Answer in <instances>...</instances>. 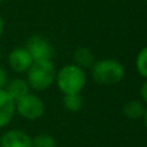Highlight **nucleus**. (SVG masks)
<instances>
[{"mask_svg": "<svg viewBox=\"0 0 147 147\" xmlns=\"http://www.w3.org/2000/svg\"><path fill=\"white\" fill-rule=\"evenodd\" d=\"M57 88L62 94L81 93L84 86L86 85L85 70L79 67L75 63H69L57 70L56 81Z\"/></svg>", "mask_w": 147, "mask_h": 147, "instance_id": "1", "label": "nucleus"}, {"mask_svg": "<svg viewBox=\"0 0 147 147\" xmlns=\"http://www.w3.org/2000/svg\"><path fill=\"white\" fill-rule=\"evenodd\" d=\"M26 81L30 89L43 92L49 89L56 81L57 69L52 59L49 61H34L30 69L26 71Z\"/></svg>", "mask_w": 147, "mask_h": 147, "instance_id": "2", "label": "nucleus"}, {"mask_svg": "<svg viewBox=\"0 0 147 147\" xmlns=\"http://www.w3.org/2000/svg\"><path fill=\"white\" fill-rule=\"evenodd\" d=\"M90 75L101 85H116L124 79L125 69L117 59L103 58L94 62L90 67Z\"/></svg>", "mask_w": 147, "mask_h": 147, "instance_id": "3", "label": "nucleus"}, {"mask_svg": "<svg viewBox=\"0 0 147 147\" xmlns=\"http://www.w3.org/2000/svg\"><path fill=\"white\" fill-rule=\"evenodd\" d=\"M45 112V105L44 101L35 93H27L25 97L16 101V114H18L25 120H34L40 119Z\"/></svg>", "mask_w": 147, "mask_h": 147, "instance_id": "4", "label": "nucleus"}, {"mask_svg": "<svg viewBox=\"0 0 147 147\" xmlns=\"http://www.w3.org/2000/svg\"><path fill=\"white\" fill-rule=\"evenodd\" d=\"M26 49L32 61H49L54 54L52 43L43 35H32L26 43Z\"/></svg>", "mask_w": 147, "mask_h": 147, "instance_id": "5", "label": "nucleus"}, {"mask_svg": "<svg viewBox=\"0 0 147 147\" xmlns=\"http://www.w3.org/2000/svg\"><path fill=\"white\" fill-rule=\"evenodd\" d=\"M32 58L25 47H17L8 54V65L16 74H25L32 65Z\"/></svg>", "mask_w": 147, "mask_h": 147, "instance_id": "6", "label": "nucleus"}, {"mask_svg": "<svg viewBox=\"0 0 147 147\" xmlns=\"http://www.w3.org/2000/svg\"><path fill=\"white\" fill-rule=\"evenodd\" d=\"M0 147H32V137L21 129H8L0 137Z\"/></svg>", "mask_w": 147, "mask_h": 147, "instance_id": "7", "label": "nucleus"}, {"mask_svg": "<svg viewBox=\"0 0 147 147\" xmlns=\"http://www.w3.org/2000/svg\"><path fill=\"white\" fill-rule=\"evenodd\" d=\"M16 115V102L5 92V89H0V129L10 124Z\"/></svg>", "mask_w": 147, "mask_h": 147, "instance_id": "8", "label": "nucleus"}, {"mask_svg": "<svg viewBox=\"0 0 147 147\" xmlns=\"http://www.w3.org/2000/svg\"><path fill=\"white\" fill-rule=\"evenodd\" d=\"M4 89H5V92L12 97L14 102L21 99L22 97H25L27 93H30L28 83L26 81V79H22V78H16V79H13V80L8 81Z\"/></svg>", "mask_w": 147, "mask_h": 147, "instance_id": "9", "label": "nucleus"}, {"mask_svg": "<svg viewBox=\"0 0 147 147\" xmlns=\"http://www.w3.org/2000/svg\"><path fill=\"white\" fill-rule=\"evenodd\" d=\"M96 62V56L88 47H79L74 51V63L81 69H90Z\"/></svg>", "mask_w": 147, "mask_h": 147, "instance_id": "10", "label": "nucleus"}, {"mask_svg": "<svg viewBox=\"0 0 147 147\" xmlns=\"http://www.w3.org/2000/svg\"><path fill=\"white\" fill-rule=\"evenodd\" d=\"M146 106L143 105L142 101H138V99H132V101H128L127 103L123 106V112H124V116L128 117L129 120H140L143 117L145 114Z\"/></svg>", "mask_w": 147, "mask_h": 147, "instance_id": "11", "label": "nucleus"}, {"mask_svg": "<svg viewBox=\"0 0 147 147\" xmlns=\"http://www.w3.org/2000/svg\"><path fill=\"white\" fill-rule=\"evenodd\" d=\"M62 105L63 107L70 112H78L83 109V97L81 93H74V94H63L62 97Z\"/></svg>", "mask_w": 147, "mask_h": 147, "instance_id": "12", "label": "nucleus"}, {"mask_svg": "<svg viewBox=\"0 0 147 147\" xmlns=\"http://www.w3.org/2000/svg\"><path fill=\"white\" fill-rule=\"evenodd\" d=\"M56 138L48 133H41L32 137V147H56Z\"/></svg>", "mask_w": 147, "mask_h": 147, "instance_id": "13", "label": "nucleus"}, {"mask_svg": "<svg viewBox=\"0 0 147 147\" xmlns=\"http://www.w3.org/2000/svg\"><path fill=\"white\" fill-rule=\"evenodd\" d=\"M136 70L141 76L147 79V47L141 49L136 57Z\"/></svg>", "mask_w": 147, "mask_h": 147, "instance_id": "14", "label": "nucleus"}, {"mask_svg": "<svg viewBox=\"0 0 147 147\" xmlns=\"http://www.w3.org/2000/svg\"><path fill=\"white\" fill-rule=\"evenodd\" d=\"M7 83H8V75L5 72V70L0 66V89H4Z\"/></svg>", "mask_w": 147, "mask_h": 147, "instance_id": "15", "label": "nucleus"}, {"mask_svg": "<svg viewBox=\"0 0 147 147\" xmlns=\"http://www.w3.org/2000/svg\"><path fill=\"white\" fill-rule=\"evenodd\" d=\"M140 96H141V98H142V102L147 103V79H145V81H143L142 85H141Z\"/></svg>", "mask_w": 147, "mask_h": 147, "instance_id": "16", "label": "nucleus"}, {"mask_svg": "<svg viewBox=\"0 0 147 147\" xmlns=\"http://www.w3.org/2000/svg\"><path fill=\"white\" fill-rule=\"evenodd\" d=\"M3 32H4V20H3L1 14H0V38H1Z\"/></svg>", "mask_w": 147, "mask_h": 147, "instance_id": "17", "label": "nucleus"}, {"mask_svg": "<svg viewBox=\"0 0 147 147\" xmlns=\"http://www.w3.org/2000/svg\"><path fill=\"white\" fill-rule=\"evenodd\" d=\"M143 124H145V128H146V130H147V107H146V110H145V114H143Z\"/></svg>", "mask_w": 147, "mask_h": 147, "instance_id": "18", "label": "nucleus"}, {"mask_svg": "<svg viewBox=\"0 0 147 147\" xmlns=\"http://www.w3.org/2000/svg\"><path fill=\"white\" fill-rule=\"evenodd\" d=\"M1 56L3 54H1V49H0V61H1Z\"/></svg>", "mask_w": 147, "mask_h": 147, "instance_id": "19", "label": "nucleus"}, {"mask_svg": "<svg viewBox=\"0 0 147 147\" xmlns=\"http://www.w3.org/2000/svg\"><path fill=\"white\" fill-rule=\"evenodd\" d=\"M3 1H4V0H0V4H1V3H3Z\"/></svg>", "mask_w": 147, "mask_h": 147, "instance_id": "20", "label": "nucleus"}, {"mask_svg": "<svg viewBox=\"0 0 147 147\" xmlns=\"http://www.w3.org/2000/svg\"><path fill=\"white\" fill-rule=\"evenodd\" d=\"M146 1H147V0H146Z\"/></svg>", "mask_w": 147, "mask_h": 147, "instance_id": "21", "label": "nucleus"}]
</instances>
